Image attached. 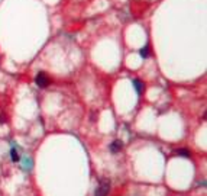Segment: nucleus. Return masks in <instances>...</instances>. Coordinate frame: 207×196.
<instances>
[{"instance_id": "nucleus-1", "label": "nucleus", "mask_w": 207, "mask_h": 196, "mask_svg": "<svg viewBox=\"0 0 207 196\" xmlns=\"http://www.w3.org/2000/svg\"><path fill=\"white\" fill-rule=\"evenodd\" d=\"M35 83H36L39 87H42V89H45V87L49 84V77L44 71L38 73L36 77H35Z\"/></svg>"}, {"instance_id": "nucleus-2", "label": "nucleus", "mask_w": 207, "mask_h": 196, "mask_svg": "<svg viewBox=\"0 0 207 196\" xmlns=\"http://www.w3.org/2000/svg\"><path fill=\"white\" fill-rule=\"evenodd\" d=\"M109 189H110V185H109V183L103 182L102 185L98 186L97 190H96V196H107V192H109Z\"/></svg>"}, {"instance_id": "nucleus-3", "label": "nucleus", "mask_w": 207, "mask_h": 196, "mask_svg": "<svg viewBox=\"0 0 207 196\" xmlns=\"http://www.w3.org/2000/svg\"><path fill=\"white\" fill-rule=\"evenodd\" d=\"M122 148H123V143H122L120 140L113 141L112 145H110V151H112V153H119Z\"/></svg>"}, {"instance_id": "nucleus-4", "label": "nucleus", "mask_w": 207, "mask_h": 196, "mask_svg": "<svg viewBox=\"0 0 207 196\" xmlns=\"http://www.w3.org/2000/svg\"><path fill=\"white\" fill-rule=\"evenodd\" d=\"M133 84H135V87H136V92L138 93H142L143 90H145V84L141 81V80H138V79H135L133 80Z\"/></svg>"}, {"instance_id": "nucleus-5", "label": "nucleus", "mask_w": 207, "mask_h": 196, "mask_svg": "<svg viewBox=\"0 0 207 196\" xmlns=\"http://www.w3.org/2000/svg\"><path fill=\"white\" fill-rule=\"evenodd\" d=\"M141 55H142L143 57V58H146V57L148 55H149V47H143V48L142 49H141Z\"/></svg>"}, {"instance_id": "nucleus-6", "label": "nucleus", "mask_w": 207, "mask_h": 196, "mask_svg": "<svg viewBox=\"0 0 207 196\" xmlns=\"http://www.w3.org/2000/svg\"><path fill=\"white\" fill-rule=\"evenodd\" d=\"M177 154L183 155V157H190V151H188V150H178Z\"/></svg>"}, {"instance_id": "nucleus-7", "label": "nucleus", "mask_w": 207, "mask_h": 196, "mask_svg": "<svg viewBox=\"0 0 207 196\" xmlns=\"http://www.w3.org/2000/svg\"><path fill=\"white\" fill-rule=\"evenodd\" d=\"M12 160L13 161H19V154L16 150H12Z\"/></svg>"}, {"instance_id": "nucleus-8", "label": "nucleus", "mask_w": 207, "mask_h": 196, "mask_svg": "<svg viewBox=\"0 0 207 196\" xmlns=\"http://www.w3.org/2000/svg\"><path fill=\"white\" fill-rule=\"evenodd\" d=\"M6 122V118L4 116H0V124H4Z\"/></svg>"}]
</instances>
